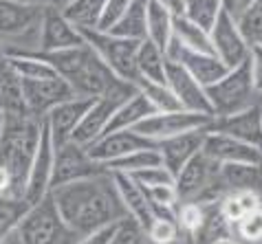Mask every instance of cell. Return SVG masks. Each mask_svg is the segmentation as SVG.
Returning a JSON list of instances; mask_svg holds the SVG:
<instances>
[{"label":"cell","mask_w":262,"mask_h":244,"mask_svg":"<svg viewBox=\"0 0 262 244\" xmlns=\"http://www.w3.org/2000/svg\"><path fill=\"white\" fill-rule=\"evenodd\" d=\"M51 200L62 220L82 238L128 218L111 172L51 189Z\"/></svg>","instance_id":"6da1fadb"},{"label":"cell","mask_w":262,"mask_h":244,"mask_svg":"<svg viewBox=\"0 0 262 244\" xmlns=\"http://www.w3.org/2000/svg\"><path fill=\"white\" fill-rule=\"evenodd\" d=\"M27 55H35L42 62H47L55 70V75L71 86L77 97L97 99L117 82V77L108 70V66L86 42L82 46L64 48V51H35Z\"/></svg>","instance_id":"7a4b0ae2"},{"label":"cell","mask_w":262,"mask_h":244,"mask_svg":"<svg viewBox=\"0 0 262 244\" xmlns=\"http://www.w3.org/2000/svg\"><path fill=\"white\" fill-rule=\"evenodd\" d=\"M42 124H45V119H38L33 114L5 119V130L0 134V167L9 172V193L25 196L29 169H31L35 150L40 143Z\"/></svg>","instance_id":"3957f363"},{"label":"cell","mask_w":262,"mask_h":244,"mask_svg":"<svg viewBox=\"0 0 262 244\" xmlns=\"http://www.w3.org/2000/svg\"><path fill=\"white\" fill-rule=\"evenodd\" d=\"M45 9L47 7L0 0V42L7 55H27L38 51Z\"/></svg>","instance_id":"277c9868"},{"label":"cell","mask_w":262,"mask_h":244,"mask_svg":"<svg viewBox=\"0 0 262 244\" xmlns=\"http://www.w3.org/2000/svg\"><path fill=\"white\" fill-rule=\"evenodd\" d=\"M205 90H207L209 104H212L214 119L229 117V114L243 112L247 108H253V106H262V97L256 90L249 60L243 62L236 68H229L223 80H218Z\"/></svg>","instance_id":"5b68a950"},{"label":"cell","mask_w":262,"mask_h":244,"mask_svg":"<svg viewBox=\"0 0 262 244\" xmlns=\"http://www.w3.org/2000/svg\"><path fill=\"white\" fill-rule=\"evenodd\" d=\"M13 235L18 244H77L82 238L62 220L51 200V193L29 209Z\"/></svg>","instance_id":"8992f818"},{"label":"cell","mask_w":262,"mask_h":244,"mask_svg":"<svg viewBox=\"0 0 262 244\" xmlns=\"http://www.w3.org/2000/svg\"><path fill=\"white\" fill-rule=\"evenodd\" d=\"M79 33L117 80L137 86V82H139V73H137L139 42L119 38V35L111 31H101V29H79Z\"/></svg>","instance_id":"52a82bcc"},{"label":"cell","mask_w":262,"mask_h":244,"mask_svg":"<svg viewBox=\"0 0 262 244\" xmlns=\"http://www.w3.org/2000/svg\"><path fill=\"white\" fill-rule=\"evenodd\" d=\"M135 92H137V86L117 80L101 97L93 99V104L89 106L84 119L79 121L77 130L73 132L71 141H75L77 145H82V148H89L91 143H95L99 136L106 132V128L111 124L113 114L119 110V106L126 104Z\"/></svg>","instance_id":"ba28073f"},{"label":"cell","mask_w":262,"mask_h":244,"mask_svg":"<svg viewBox=\"0 0 262 244\" xmlns=\"http://www.w3.org/2000/svg\"><path fill=\"white\" fill-rule=\"evenodd\" d=\"M104 172H108V169L91 159L89 150L77 145L75 141H67L55 148L51 189L75 183V181H84V178L99 176V174H104Z\"/></svg>","instance_id":"9c48e42d"},{"label":"cell","mask_w":262,"mask_h":244,"mask_svg":"<svg viewBox=\"0 0 262 244\" xmlns=\"http://www.w3.org/2000/svg\"><path fill=\"white\" fill-rule=\"evenodd\" d=\"M214 117L207 114H196V112H187V110H174V112H155L152 117L141 121L135 128L137 134H141L143 139L152 141L155 145L163 143L172 136H179L183 132L190 130H207L212 126Z\"/></svg>","instance_id":"30bf717a"},{"label":"cell","mask_w":262,"mask_h":244,"mask_svg":"<svg viewBox=\"0 0 262 244\" xmlns=\"http://www.w3.org/2000/svg\"><path fill=\"white\" fill-rule=\"evenodd\" d=\"M209 38H212L214 55L227 68H236L251 57V46L247 44V40L240 33L236 18L227 11L218 16L214 29L209 31Z\"/></svg>","instance_id":"8fae6325"},{"label":"cell","mask_w":262,"mask_h":244,"mask_svg":"<svg viewBox=\"0 0 262 244\" xmlns=\"http://www.w3.org/2000/svg\"><path fill=\"white\" fill-rule=\"evenodd\" d=\"M165 57L170 62L181 64L187 73H190L196 82H199L203 88H209L212 84H216L218 80H223L225 73H227V66L218 60L214 53H199V51H190L183 44H179L177 40H170V44L165 48Z\"/></svg>","instance_id":"7c38bea8"},{"label":"cell","mask_w":262,"mask_h":244,"mask_svg":"<svg viewBox=\"0 0 262 244\" xmlns=\"http://www.w3.org/2000/svg\"><path fill=\"white\" fill-rule=\"evenodd\" d=\"M23 95L27 102V108L33 117L45 119L47 114L67 102L71 97H77L71 86L60 80V77H49V80H20Z\"/></svg>","instance_id":"4fadbf2b"},{"label":"cell","mask_w":262,"mask_h":244,"mask_svg":"<svg viewBox=\"0 0 262 244\" xmlns=\"http://www.w3.org/2000/svg\"><path fill=\"white\" fill-rule=\"evenodd\" d=\"M165 84H167V88L174 92V97L179 99V104L183 110L214 117L207 90L203 88L181 64L170 62V60L165 62Z\"/></svg>","instance_id":"5bb4252c"},{"label":"cell","mask_w":262,"mask_h":244,"mask_svg":"<svg viewBox=\"0 0 262 244\" xmlns=\"http://www.w3.org/2000/svg\"><path fill=\"white\" fill-rule=\"evenodd\" d=\"M53 154H55V145L51 139L49 126L47 121L42 124V134H40V143L35 150L31 169H29V181H27V189H25V198L31 205H38L42 198H47L51 193V176H53Z\"/></svg>","instance_id":"9a60e30c"},{"label":"cell","mask_w":262,"mask_h":244,"mask_svg":"<svg viewBox=\"0 0 262 244\" xmlns=\"http://www.w3.org/2000/svg\"><path fill=\"white\" fill-rule=\"evenodd\" d=\"M82 44H84V38L79 33V29L64 16V11L60 7H47L45 16H42L38 51L51 53V51H64V48H75Z\"/></svg>","instance_id":"2e32d148"},{"label":"cell","mask_w":262,"mask_h":244,"mask_svg":"<svg viewBox=\"0 0 262 244\" xmlns=\"http://www.w3.org/2000/svg\"><path fill=\"white\" fill-rule=\"evenodd\" d=\"M145 148H157L152 141L143 139L141 134H137L135 130H115V132H106L101 134L95 143H91L89 148V154L91 159L99 163V165H111L113 161H119L123 156L133 154V152H139V150Z\"/></svg>","instance_id":"e0dca14e"},{"label":"cell","mask_w":262,"mask_h":244,"mask_svg":"<svg viewBox=\"0 0 262 244\" xmlns=\"http://www.w3.org/2000/svg\"><path fill=\"white\" fill-rule=\"evenodd\" d=\"M207 130L234 136L262 152V106H253L229 117H216Z\"/></svg>","instance_id":"ac0fdd59"},{"label":"cell","mask_w":262,"mask_h":244,"mask_svg":"<svg viewBox=\"0 0 262 244\" xmlns=\"http://www.w3.org/2000/svg\"><path fill=\"white\" fill-rule=\"evenodd\" d=\"M203 154L212 159L218 165L225 163H251V165H262V152L247 143L234 139V136L221 134L207 130L205 143H203Z\"/></svg>","instance_id":"d6986e66"},{"label":"cell","mask_w":262,"mask_h":244,"mask_svg":"<svg viewBox=\"0 0 262 244\" xmlns=\"http://www.w3.org/2000/svg\"><path fill=\"white\" fill-rule=\"evenodd\" d=\"M91 104H93V99L89 97H71L67 102H62L60 106H55L47 114L45 121L49 126V132H51V139H53L55 148L73 139V132L77 130L79 121L84 119Z\"/></svg>","instance_id":"ffe728a7"},{"label":"cell","mask_w":262,"mask_h":244,"mask_svg":"<svg viewBox=\"0 0 262 244\" xmlns=\"http://www.w3.org/2000/svg\"><path fill=\"white\" fill-rule=\"evenodd\" d=\"M205 134H207V130H190V132H183L179 136H172V139H167L157 145L159 154H161L163 167L170 172L174 178L185 167V163H190L203 150Z\"/></svg>","instance_id":"44dd1931"},{"label":"cell","mask_w":262,"mask_h":244,"mask_svg":"<svg viewBox=\"0 0 262 244\" xmlns=\"http://www.w3.org/2000/svg\"><path fill=\"white\" fill-rule=\"evenodd\" d=\"M111 174H113L115 187H117L119 200H121L123 209H126V216L133 218L143 231H148L152 220H155V213H152L150 200L145 196L143 187L128 174H119V172H111Z\"/></svg>","instance_id":"7402d4cb"},{"label":"cell","mask_w":262,"mask_h":244,"mask_svg":"<svg viewBox=\"0 0 262 244\" xmlns=\"http://www.w3.org/2000/svg\"><path fill=\"white\" fill-rule=\"evenodd\" d=\"M218 187L223 193L258 191L262 196V165L251 163H225L218 169Z\"/></svg>","instance_id":"603a6c76"},{"label":"cell","mask_w":262,"mask_h":244,"mask_svg":"<svg viewBox=\"0 0 262 244\" xmlns=\"http://www.w3.org/2000/svg\"><path fill=\"white\" fill-rule=\"evenodd\" d=\"M148 7L150 0H133L128 5V9L121 13V18L108 31L119 35V38L143 42L148 38V31H145V27H148Z\"/></svg>","instance_id":"cb8c5ba5"},{"label":"cell","mask_w":262,"mask_h":244,"mask_svg":"<svg viewBox=\"0 0 262 244\" xmlns=\"http://www.w3.org/2000/svg\"><path fill=\"white\" fill-rule=\"evenodd\" d=\"M157 110L152 108V104L145 99L143 92L137 90L133 97L128 99L126 104L119 106V110L113 114L111 124H108L106 132H115V130H135L137 126L141 124V121H145L148 117H152ZM104 132V134H106Z\"/></svg>","instance_id":"d4e9b609"},{"label":"cell","mask_w":262,"mask_h":244,"mask_svg":"<svg viewBox=\"0 0 262 244\" xmlns=\"http://www.w3.org/2000/svg\"><path fill=\"white\" fill-rule=\"evenodd\" d=\"M165 62L167 57L157 44H152L150 40L139 42V48H137V73H139V80L165 84Z\"/></svg>","instance_id":"484cf974"},{"label":"cell","mask_w":262,"mask_h":244,"mask_svg":"<svg viewBox=\"0 0 262 244\" xmlns=\"http://www.w3.org/2000/svg\"><path fill=\"white\" fill-rule=\"evenodd\" d=\"M148 38L152 44H157L165 53L167 44H170L172 35H174V13L170 9H165L163 5H159L157 0H150L148 7Z\"/></svg>","instance_id":"4316f807"},{"label":"cell","mask_w":262,"mask_h":244,"mask_svg":"<svg viewBox=\"0 0 262 244\" xmlns=\"http://www.w3.org/2000/svg\"><path fill=\"white\" fill-rule=\"evenodd\" d=\"M262 207V196L258 191H234L223 196L221 200V216L225 218L227 225H238L247 213L256 211Z\"/></svg>","instance_id":"83f0119b"},{"label":"cell","mask_w":262,"mask_h":244,"mask_svg":"<svg viewBox=\"0 0 262 244\" xmlns=\"http://www.w3.org/2000/svg\"><path fill=\"white\" fill-rule=\"evenodd\" d=\"M31 207L33 205L25 196H16L9 191L0 196V242L16 231Z\"/></svg>","instance_id":"f1b7e54d"},{"label":"cell","mask_w":262,"mask_h":244,"mask_svg":"<svg viewBox=\"0 0 262 244\" xmlns=\"http://www.w3.org/2000/svg\"><path fill=\"white\" fill-rule=\"evenodd\" d=\"M174 40H177L179 44H183L185 48H190V51L214 53L209 31H205V29L199 25H194L192 20H187L185 16H174Z\"/></svg>","instance_id":"f546056e"},{"label":"cell","mask_w":262,"mask_h":244,"mask_svg":"<svg viewBox=\"0 0 262 244\" xmlns=\"http://www.w3.org/2000/svg\"><path fill=\"white\" fill-rule=\"evenodd\" d=\"M238 29L251 48L262 46V0H247L236 16Z\"/></svg>","instance_id":"4dcf8cb0"},{"label":"cell","mask_w":262,"mask_h":244,"mask_svg":"<svg viewBox=\"0 0 262 244\" xmlns=\"http://www.w3.org/2000/svg\"><path fill=\"white\" fill-rule=\"evenodd\" d=\"M157 165H163L161 163V154H159L157 148H145L139 150V152H133L128 156H123L119 161H113L111 165H106L108 172H119V174H137L141 169H148V167H157Z\"/></svg>","instance_id":"1f68e13d"},{"label":"cell","mask_w":262,"mask_h":244,"mask_svg":"<svg viewBox=\"0 0 262 244\" xmlns=\"http://www.w3.org/2000/svg\"><path fill=\"white\" fill-rule=\"evenodd\" d=\"M223 3L221 0H185V11L183 16L187 20H192L194 25L203 27L205 31H212L218 16H221Z\"/></svg>","instance_id":"d6a6232c"},{"label":"cell","mask_w":262,"mask_h":244,"mask_svg":"<svg viewBox=\"0 0 262 244\" xmlns=\"http://www.w3.org/2000/svg\"><path fill=\"white\" fill-rule=\"evenodd\" d=\"M137 90L143 92L145 99L152 104V108L157 112H174V110H183L179 104V99L174 97V92L167 88V84H157V82H137Z\"/></svg>","instance_id":"836d02e7"},{"label":"cell","mask_w":262,"mask_h":244,"mask_svg":"<svg viewBox=\"0 0 262 244\" xmlns=\"http://www.w3.org/2000/svg\"><path fill=\"white\" fill-rule=\"evenodd\" d=\"M9 66L20 80H49V77H57L55 70L35 55H9Z\"/></svg>","instance_id":"e575fe53"},{"label":"cell","mask_w":262,"mask_h":244,"mask_svg":"<svg viewBox=\"0 0 262 244\" xmlns=\"http://www.w3.org/2000/svg\"><path fill=\"white\" fill-rule=\"evenodd\" d=\"M108 244H150L148 233L133 218H123L115 225V231Z\"/></svg>","instance_id":"d590c367"},{"label":"cell","mask_w":262,"mask_h":244,"mask_svg":"<svg viewBox=\"0 0 262 244\" xmlns=\"http://www.w3.org/2000/svg\"><path fill=\"white\" fill-rule=\"evenodd\" d=\"M150 244H174L179 238L177 218H155L148 231Z\"/></svg>","instance_id":"8d00e7d4"},{"label":"cell","mask_w":262,"mask_h":244,"mask_svg":"<svg viewBox=\"0 0 262 244\" xmlns=\"http://www.w3.org/2000/svg\"><path fill=\"white\" fill-rule=\"evenodd\" d=\"M238 240L249 244H262V207L251 213H247L236 225Z\"/></svg>","instance_id":"74e56055"},{"label":"cell","mask_w":262,"mask_h":244,"mask_svg":"<svg viewBox=\"0 0 262 244\" xmlns=\"http://www.w3.org/2000/svg\"><path fill=\"white\" fill-rule=\"evenodd\" d=\"M130 178H135V181L139 183L143 189L159 187V185H174V176L163 167V165L141 169V172H137V174H130Z\"/></svg>","instance_id":"f35d334b"},{"label":"cell","mask_w":262,"mask_h":244,"mask_svg":"<svg viewBox=\"0 0 262 244\" xmlns=\"http://www.w3.org/2000/svg\"><path fill=\"white\" fill-rule=\"evenodd\" d=\"M130 3H133V0H108L106 9H104V13H101V18H99L97 29H101V31H108V29H111L121 18V13L128 9Z\"/></svg>","instance_id":"ab89813d"},{"label":"cell","mask_w":262,"mask_h":244,"mask_svg":"<svg viewBox=\"0 0 262 244\" xmlns=\"http://www.w3.org/2000/svg\"><path fill=\"white\" fill-rule=\"evenodd\" d=\"M251 70H253V82H256V90L258 95L262 97V46L251 48Z\"/></svg>","instance_id":"60d3db41"},{"label":"cell","mask_w":262,"mask_h":244,"mask_svg":"<svg viewBox=\"0 0 262 244\" xmlns=\"http://www.w3.org/2000/svg\"><path fill=\"white\" fill-rule=\"evenodd\" d=\"M113 231H115V225H113V227L101 229V231H95V233L84 235V238H79V240H77V244H108V240H111Z\"/></svg>","instance_id":"b9f144b4"},{"label":"cell","mask_w":262,"mask_h":244,"mask_svg":"<svg viewBox=\"0 0 262 244\" xmlns=\"http://www.w3.org/2000/svg\"><path fill=\"white\" fill-rule=\"evenodd\" d=\"M13 3L31 5V7H60V9H64L71 0H13Z\"/></svg>","instance_id":"7bdbcfd3"},{"label":"cell","mask_w":262,"mask_h":244,"mask_svg":"<svg viewBox=\"0 0 262 244\" xmlns=\"http://www.w3.org/2000/svg\"><path fill=\"white\" fill-rule=\"evenodd\" d=\"M159 5H163L165 9H170L174 16H183L185 11V0H157Z\"/></svg>","instance_id":"ee69618b"},{"label":"cell","mask_w":262,"mask_h":244,"mask_svg":"<svg viewBox=\"0 0 262 244\" xmlns=\"http://www.w3.org/2000/svg\"><path fill=\"white\" fill-rule=\"evenodd\" d=\"M223 3V9L227 11V13H231V16H238V11L243 9V5H245V0H221Z\"/></svg>","instance_id":"f6af8a7d"},{"label":"cell","mask_w":262,"mask_h":244,"mask_svg":"<svg viewBox=\"0 0 262 244\" xmlns=\"http://www.w3.org/2000/svg\"><path fill=\"white\" fill-rule=\"evenodd\" d=\"M9 55H7V51H5V46H3V42H0V80L9 73Z\"/></svg>","instance_id":"bcb514c9"},{"label":"cell","mask_w":262,"mask_h":244,"mask_svg":"<svg viewBox=\"0 0 262 244\" xmlns=\"http://www.w3.org/2000/svg\"><path fill=\"white\" fill-rule=\"evenodd\" d=\"M7 191H11V178H9V172L5 167H0V196Z\"/></svg>","instance_id":"7dc6e473"},{"label":"cell","mask_w":262,"mask_h":244,"mask_svg":"<svg viewBox=\"0 0 262 244\" xmlns=\"http://www.w3.org/2000/svg\"><path fill=\"white\" fill-rule=\"evenodd\" d=\"M209 244H243V242H240V240H236V238H229V235H221V238L212 240Z\"/></svg>","instance_id":"c3c4849f"},{"label":"cell","mask_w":262,"mask_h":244,"mask_svg":"<svg viewBox=\"0 0 262 244\" xmlns=\"http://www.w3.org/2000/svg\"><path fill=\"white\" fill-rule=\"evenodd\" d=\"M0 244H18V240H16V235H13V233H11V235H9V238H5V240H3V242H0Z\"/></svg>","instance_id":"681fc988"},{"label":"cell","mask_w":262,"mask_h":244,"mask_svg":"<svg viewBox=\"0 0 262 244\" xmlns=\"http://www.w3.org/2000/svg\"><path fill=\"white\" fill-rule=\"evenodd\" d=\"M3 130H5V112L0 110V134H3Z\"/></svg>","instance_id":"f907efd6"}]
</instances>
